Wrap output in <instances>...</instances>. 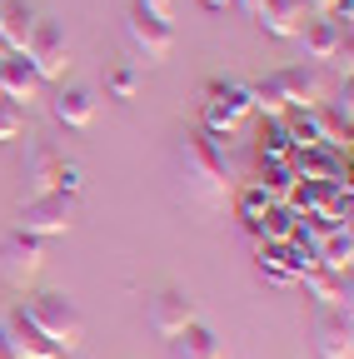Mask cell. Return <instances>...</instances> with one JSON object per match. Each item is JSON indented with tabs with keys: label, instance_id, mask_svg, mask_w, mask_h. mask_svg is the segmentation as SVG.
Instances as JSON below:
<instances>
[{
	"label": "cell",
	"instance_id": "23",
	"mask_svg": "<svg viewBox=\"0 0 354 359\" xmlns=\"http://www.w3.org/2000/svg\"><path fill=\"white\" fill-rule=\"evenodd\" d=\"M270 205H280V195L275 190H264V185H250V190H240V219L245 224H254Z\"/></svg>",
	"mask_w": 354,
	"mask_h": 359
},
{
	"label": "cell",
	"instance_id": "19",
	"mask_svg": "<svg viewBox=\"0 0 354 359\" xmlns=\"http://www.w3.org/2000/svg\"><path fill=\"white\" fill-rule=\"evenodd\" d=\"M259 275H264V285H280V290L299 285V275L285 259V245H259Z\"/></svg>",
	"mask_w": 354,
	"mask_h": 359
},
{
	"label": "cell",
	"instance_id": "30",
	"mask_svg": "<svg viewBox=\"0 0 354 359\" xmlns=\"http://www.w3.org/2000/svg\"><path fill=\"white\" fill-rule=\"evenodd\" d=\"M0 55H11V50H6V40H0Z\"/></svg>",
	"mask_w": 354,
	"mask_h": 359
},
{
	"label": "cell",
	"instance_id": "8",
	"mask_svg": "<svg viewBox=\"0 0 354 359\" xmlns=\"http://www.w3.org/2000/svg\"><path fill=\"white\" fill-rule=\"evenodd\" d=\"M20 55L30 60V70H35L40 80H60V75H65V65H70L65 30H60L55 20H35V35H30V45H25Z\"/></svg>",
	"mask_w": 354,
	"mask_h": 359
},
{
	"label": "cell",
	"instance_id": "7",
	"mask_svg": "<svg viewBox=\"0 0 354 359\" xmlns=\"http://www.w3.org/2000/svg\"><path fill=\"white\" fill-rule=\"evenodd\" d=\"M75 224V195H35L20 200V230L46 240V235H65Z\"/></svg>",
	"mask_w": 354,
	"mask_h": 359
},
{
	"label": "cell",
	"instance_id": "20",
	"mask_svg": "<svg viewBox=\"0 0 354 359\" xmlns=\"http://www.w3.org/2000/svg\"><path fill=\"white\" fill-rule=\"evenodd\" d=\"M294 160V140H290V130L285 120H264V165H290Z\"/></svg>",
	"mask_w": 354,
	"mask_h": 359
},
{
	"label": "cell",
	"instance_id": "2",
	"mask_svg": "<svg viewBox=\"0 0 354 359\" xmlns=\"http://www.w3.org/2000/svg\"><path fill=\"white\" fill-rule=\"evenodd\" d=\"M250 100L264 120H275L294 105H320V75L309 70V65H290V70H275L270 80H259L250 85Z\"/></svg>",
	"mask_w": 354,
	"mask_h": 359
},
{
	"label": "cell",
	"instance_id": "25",
	"mask_svg": "<svg viewBox=\"0 0 354 359\" xmlns=\"http://www.w3.org/2000/svg\"><path fill=\"white\" fill-rule=\"evenodd\" d=\"M230 6H235V0H200V11H205V15H225Z\"/></svg>",
	"mask_w": 354,
	"mask_h": 359
},
{
	"label": "cell",
	"instance_id": "21",
	"mask_svg": "<svg viewBox=\"0 0 354 359\" xmlns=\"http://www.w3.org/2000/svg\"><path fill=\"white\" fill-rule=\"evenodd\" d=\"M349 255H354V240H349V230H334L329 240H320V245H315V259H320V269H349Z\"/></svg>",
	"mask_w": 354,
	"mask_h": 359
},
{
	"label": "cell",
	"instance_id": "4",
	"mask_svg": "<svg viewBox=\"0 0 354 359\" xmlns=\"http://www.w3.org/2000/svg\"><path fill=\"white\" fill-rule=\"evenodd\" d=\"M125 50L135 55V60H145V65H160V60H170V50H175V25H170V15H160V11H150V6H130V20H125Z\"/></svg>",
	"mask_w": 354,
	"mask_h": 359
},
{
	"label": "cell",
	"instance_id": "28",
	"mask_svg": "<svg viewBox=\"0 0 354 359\" xmlns=\"http://www.w3.org/2000/svg\"><path fill=\"white\" fill-rule=\"evenodd\" d=\"M0 359H15V354H11V339H6V330H0Z\"/></svg>",
	"mask_w": 354,
	"mask_h": 359
},
{
	"label": "cell",
	"instance_id": "6",
	"mask_svg": "<svg viewBox=\"0 0 354 359\" xmlns=\"http://www.w3.org/2000/svg\"><path fill=\"white\" fill-rule=\"evenodd\" d=\"M40 264H46V245H40L35 235L15 230V235L0 240V280H6L11 290H25L40 275Z\"/></svg>",
	"mask_w": 354,
	"mask_h": 359
},
{
	"label": "cell",
	"instance_id": "9",
	"mask_svg": "<svg viewBox=\"0 0 354 359\" xmlns=\"http://www.w3.org/2000/svg\"><path fill=\"white\" fill-rule=\"evenodd\" d=\"M0 330H6V339H11V354L15 359H60V349L40 334L20 309H11V314H0Z\"/></svg>",
	"mask_w": 354,
	"mask_h": 359
},
{
	"label": "cell",
	"instance_id": "22",
	"mask_svg": "<svg viewBox=\"0 0 354 359\" xmlns=\"http://www.w3.org/2000/svg\"><path fill=\"white\" fill-rule=\"evenodd\" d=\"M105 95H110V100H135V95H140V70H135V65H115V70L105 75Z\"/></svg>",
	"mask_w": 354,
	"mask_h": 359
},
{
	"label": "cell",
	"instance_id": "10",
	"mask_svg": "<svg viewBox=\"0 0 354 359\" xmlns=\"http://www.w3.org/2000/svg\"><path fill=\"white\" fill-rule=\"evenodd\" d=\"M185 325H195V299L180 294V290H160L150 299V330L165 334V339H175Z\"/></svg>",
	"mask_w": 354,
	"mask_h": 359
},
{
	"label": "cell",
	"instance_id": "3",
	"mask_svg": "<svg viewBox=\"0 0 354 359\" xmlns=\"http://www.w3.org/2000/svg\"><path fill=\"white\" fill-rule=\"evenodd\" d=\"M20 314L46 334L60 354H70V349H80V339H85V320H80V309L65 299V294H30L25 304H20Z\"/></svg>",
	"mask_w": 354,
	"mask_h": 359
},
{
	"label": "cell",
	"instance_id": "11",
	"mask_svg": "<svg viewBox=\"0 0 354 359\" xmlns=\"http://www.w3.org/2000/svg\"><path fill=\"white\" fill-rule=\"evenodd\" d=\"M50 110H55V120L65 130H90L95 125V110H100V95H95L90 85H60V95L50 100Z\"/></svg>",
	"mask_w": 354,
	"mask_h": 359
},
{
	"label": "cell",
	"instance_id": "26",
	"mask_svg": "<svg viewBox=\"0 0 354 359\" xmlns=\"http://www.w3.org/2000/svg\"><path fill=\"white\" fill-rule=\"evenodd\" d=\"M329 6L334 0H304V11H320V15H329Z\"/></svg>",
	"mask_w": 354,
	"mask_h": 359
},
{
	"label": "cell",
	"instance_id": "29",
	"mask_svg": "<svg viewBox=\"0 0 354 359\" xmlns=\"http://www.w3.org/2000/svg\"><path fill=\"white\" fill-rule=\"evenodd\" d=\"M240 6H245V11H250V15H254V11H259V0H240Z\"/></svg>",
	"mask_w": 354,
	"mask_h": 359
},
{
	"label": "cell",
	"instance_id": "14",
	"mask_svg": "<svg viewBox=\"0 0 354 359\" xmlns=\"http://www.w3.org/2000/svg\"><path fill=\"white\" fill-rule=\"evenodd\" d=\"M40 95V75L30 70L25 55H0V100L11 105H30Z\"/></svg>",
	"mask_w": 354,
	"mask_h": 359
},
{
	"label": "cell",
	"instance_id": "12",
	"mask_svg": "<svg viewBox=\"0 0 354 359\" xmlns=\"http://www.w3.org/2000/svg\"><path fill=\"white\" fill-rule=\"evenodd\" d=\"M315 344H320V359H354L349 309H320V320H315Z\"/></svg>",
	"mask_w": 354,
	"mask_h": 359
},
{
	"label": "cell",
	"instance_id": "17",
	"mask_svg": "<svg viewBox=\"0 0 354 359\" xmlns=\"http://www.w3.org/2000/svg\"><path fill=\"white\" fill-rule=\"evenodd\" d=\"M299 40H304V50L315 55V60H334L339 45L349 40V30H339L329 15H320V20H304V25H299Z\"/></svg>",
	"mask_w": 354,
	"mask_h": 359
},
{
	"label": "cell",
	"instance_id": "15",
	"mask_svg": "<svg viewBox=\"0 0 354 359\" xmlns=\"http://www.w3.org/2000/svg\"><path fill=\"white\" fill-rule=\"evenodd\" d=\"M259 30L264 35H275V40H294L299 25H304V0H259V11H254Z\"/></svg>",
	"mask_w": 354,
	"mask_h": 359
},
{
	"label": "cell",
	"instance_id": "13",
	"mask_svg": "<svg viewBox=\"0 0 354 359\" xmlns=\"http://www.w3.org/2000/svg\"><path fill=\"white\" fill-rule=\"evenodd\" d=\"M299 285L320 309H349V269H320L315 264L299 275Z\"/></svg>",
	"mask_w": 354,
	"mask_h": 359
},
{
	"label": "cell",
	"instance_id": "18",
	"mask_svg": "<svg viewBox=\"0 0 354 359\" xmlns=\"http://www.w3.org/2000/svg\"><path fill=\"white\" fill-rule=\"evenodd\" d=\"M170 359H219V339H215V330H205L200 320L185 325L180 334L170 339Z\"/></svg>",
	"mask_w": 354,
	"mask_h": 359
},
{
	"label": "cell",
	"instance_id": "27",
	"mask_svg": "<svg viewBox=\"0 0 354 359\" xmlns=\"http://www.w3.org/2000/svg\"><path fill=\"white\" fill-rule=\"evenodd\" d=\"M140 6H150V11H160V15H170V0H140Z\"/></svg>",
	"mask_w": 354,
	"mask_h": 359
},
{
	"label": "cell",
	"instance_id": "24",
	"mask_svg": "<svg viewBox=\"0 0 354 359\" xmlns=\"http://www.w3.org/2000/svg\"><path fill=\"white\" fill-rule=\"evenodd\" d=\"M20 125H25L20 105H11V100H0V145H6V140H15V135H20Z\"/></svg>",
	"mask_w": 354,
	"mask_h": 359
},
{
	"label": "cell",
	"instance_id": "16",
	"mask_svg": "<svg viewBox=\"0 0 354 359\" xmlns=\"http://www.w3.org/2000/svg\"><path fill=\"white\" fill-rule=\"evenodd\" d=\"M35 20H40V15L25 6V0H6V6H0V40H6V50H11V55H20L25 45H30Z\"/></svg>",
	"mask_w": 354,
	"mask_h": 359
},
{
	"label": "cell",
	"instance_id": "1",
	"mask_svg": "<svg viewBox=\"0 0 354 359\" xmlns=\"http://www.w3.org/2000/svg\"><path fill=\"white\" fill-rule=\"evenodd\" d=\"M175 165H180L185 205L219 210V205L230 200V160H225V150H219L215 135H205V130L180 135V145H175Z\"/></svg>",
	"mask_w": 354,
	"mask_h": 359
},
{
	"label": "cell",
	"instance_id": "5",
	"mask_svg": "<svg viewBox=\"0 0 354 359\" xmlns=\"http://www.w3.org/2000/svg\"><path fill=\"white\" fill-rule=\"evenodd\" d=\"M20 180H25V195H20V200H35V195H80V185H85L80 165H70V160L55 155V150H35V155L25 160Z\"/></svg>",
	"mask_w": 354,
	"mask_h": 359
}]
</instances>
